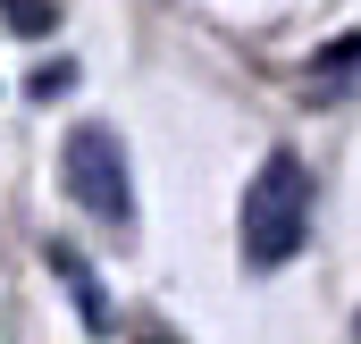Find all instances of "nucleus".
I'll list each match as a JSON object with an SVG mask.
<instances>
[{
	"mask_svg": "<svg viewBox=\"0 0 361 344\" xmlns=\"http://www.w3.org/2000/svg\"><path fill=\"white\" fill-rule=\"evenodd\" d=\"M0 17H8L17 34H51V17H59V8H51V0H0Z\"/></svg>",
	"mask_w": 361,
	"mask_h": 344,
	"instance_id": "3",
	"label": "nucleus"
},
{
	"mask_svg": "<svg viewBox=\"0 0 361 344\" xmlns=\"http://www.w3.org/2000/svg\"><path fill=\"white\" fill-rule=\"evenodd\" d=\"M353 68H361V42H353V34H345V42L328 51V68H319V92H336V85H345V76H353Z\"/></svg>",
	"mask_w": 361,
	"mask_h": 344,
	"instance_id": "4",
	"label": "nucleus"
},
{
	"mask_svg": "<svg viewBox=\"0 0 361 344\" xmlns=\"http://www.w3.org/2000/svg\"><path fill=\"white\" fill-rule=\"evenodd\" d=\"M59 185L76 193V210L109 219V227H126V219H135V185H126V143H118L109 126H76V135H68V152H59Z\"/></svg>",
	"mask_w": 361,
	"mask_h": 344,
	"instance_id": "2",
	"label": "nucleus"
},
{
	"mask_svg": "<svg viewBox=\"0 0 361 344\" xmlns=\"http://www.w3.org/2000/svg\"><path fill=\"white\" fill-rule=\"evenodd\" d=\"M143 344H177V336H143Z\"/></svg>",
	"mask_w": 361,
	"mask_h": 344,
	"instance_id": "5",
	"label": "nucleus"
},
{
	"mask_svg": "<svg viewBox=\"0 0 361 344\" xmlns=\"http://www.w3.org/2000/svg\"><path fill=\"white\" fill-rule=\"evenodd\" d=\"M235 235H244V269H286L311 235V168L294 152H269L252 185H244V210H235Z\"/></svg>",
	"mask_w": 361,
	"mask_h": 344,
	"instance_id": "1",
	"label": "nucleus"
}]
</instances>
